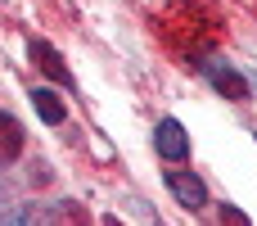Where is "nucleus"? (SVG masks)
I'll return each instance as SVG.
<instances>
[{
	"label": "nucleus",
	"mask_w": 257,
	"mask_h": 226,
	"mask_svg": "<svg viewBox=\"0 0 257 226\" xmlns=\"http://www.w3.org/2000/svg\"><path fill=\"white\" fill-rule=\"evenodd\" d=\"M32 104H36V113H41L45 122H63V118H68L63 100H59L54 91H45V86H41V91H32Z\"/></svg>",
	"instance_id": "nucleus-6"
},
{
	"label": "nucleus",
	"mask_w": 257,
	"mask_h": 226,
	"mask_svg": "<svg viewBox=\"0 0 257 226\" xmlns=\"http://www.w3.org/2000/svg\"><path fill=\"white\" fill-rule=\"evenodd\" d=\"M27 50H32V63H36V68H41V72H45L54 86L72 91V72L63 68V59H59V50H54V45H45V41H32Z\"/></svg>",
	"instance_id": "nucleus-3"
},
{
	"label": "nucleus",
	"mask_w": 257,
	"mask_h": 226,
	"mask_svg": "<svg viewBox=\"0 0 257 226\" xmlns=\"http://www.w3.org/2000/svg\"><path fill=\"white\" fill-rule=\"evenodd\" d=\"M203 72H208V82H212L221 95H230V100H244V95H248V82H244L226 59H217V54H212V59H203Z\"/></svg>",
	"instance_id": "nucleus-2"
},
{
	"label": "nucleus",
	"mask_w": 257,
	"mask_h": 226,
	"mask_svg": "<svg viewBox=\"0 0 257 226\" xmlns=\"http://www.w3.org/2000/svg\"><path fill=\"white\" fill-rule=\"evenodd\" d=\"M221 222H248V217H244L239 208H221Z\"/></svg>",
	"instance_id": "nucleus-7"
},
{
	"label": "nucleus",
	"mask_w": 257,
	"mask_h": 226,
	"mask_svg": "<svg viewBox=\"0 0 257 226\" xmlns=\"http://www.w3.org/2000/svg\"><path fill=\"white\" fill-rule=\"evenodd\" d=\"M154 149H158L167 163H185V159H190V136H185V127H181L176 118H163L158 131H154Z\"/></svg>",
	"instance_id": "nucleus-1"
},
{
	"label": "nucleus",
	"mask_w": 257,
	"mask_h": 226,
	"mask_svg": "<svg viewBox=\"0 0 257 226\" xmlns=\"http://www.w3.org/2000/svg\"><path fill=\"white\" fill-rule=\"evenodd\" d=\"M18 154H23V122L9 109H0V168H9Z\"/></svg>",
	"instance_id": "nucleus-5"
},
{
	"label": "nucleus",
	"mask_w": 257,
	"mask_h": 226,
	"mask_svg": "<svg viewBox=\"0 0 257 226\" xmlns=\"http://www.w3.org/2000/svg\"><path fill=\"white\" fill-rule=\"evenodd\" d=\"M167 190H172V195H176V204H181V208H190V213L208 204V186H203L199 177H190V172H167Z\"/></svg>",
	"instance_id": "nucleus-4"
}]
</instances>
